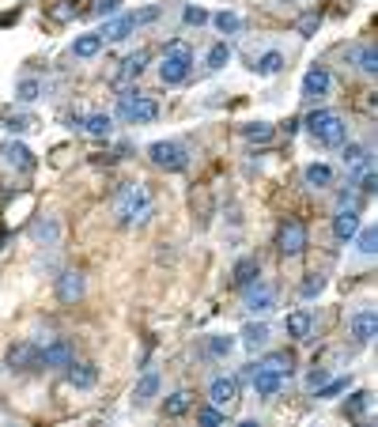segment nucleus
<instances>
[{"label": "nucleus", "instance_id": "f257e3e1", "mask_svg": "<svg viewBox=\"0 0 378 427\" xmlns=\"http://www.w3.org/2000/svg\"><path fill=\"white\" fill-rule=\"evenodd\" d=\"M114 212L125 227H144L152 219V193L140 189V185H122L117 189V201H114Z\"/></svg>", "mask_w": 378, "mask_h": 427}, {"label": "nucleus", "instance_id": "f03ea898", "mask_svg": "<svg viewBox=\"0 0 378 427\" xmlns=\"http://www.w3.org/2000/svg\"><path fill=\"white\" fill-rule=\"evenodd\" d=\"M307 129H310V136H314L318 144H326V147H340V144H344V136H348L344 117H340V114H329V110H318V114H310V117H307Z\"/></svg>", "mask_w": 378, "mask_h": 427}, {"label": "nucleus", "instance_id": "7ed1b4c3", "mask_svg": "<svg viewBox=\"0 0 378 427\" xmlns=\"http://www.w3.org/2000/svg\"><path fill=\"white\" fill-rule=\"evenodd\" d=\"M159 114V102H155L152 95H144V91H122L117 95V117H125V122H133V125H144V122H152V117Z\"/></svg>", "mask_w": 378, "mask_h": 427}, {"label": "nucleus", "instance_id": "20e7f679", "mask_svg": "<svg viewBox=\"0 0 378 427\" xmlns=\"http://www.w3.org/2000/svg\"><path fill=\"white\" fill-rule=\"evenodd\" d=\"M189 64H193V50L186 42H170L167 53L159 61V80L163 83H186L189 76Z\"/></svg>", "mask_w": 378, "mask_h": 427}, {"label": "nucleus", "instance_id": "39448f33", "mask_svg": "<svg viewBox=\"0 0 378 427\" xmlns=\"http://www.w3.org/2000/svg\"><path fill=\"white\" fill-rule=\"evenodd\" d=\"M147 159L159 166V171H186L189 152L182 144H174V140H155L152 147H147Z\"/></svg>", "mask_w": 378, "mask_h": 427}, {"label": "nucleus", "instance_id": "423d86ee", "mask_svg": "<svg viewBox=\"0 0 378 427\" xmlns=\"http://www.w3.org/2000/svg\"><path fill=\"white\" fill-rule=\"evenodd\" d=\"M38 367H68L72 363V348L61 337H38Z\"/></svg>", "mask_w": 378, "mask_h": 427}, {"label": "nucleus", "instance_id": "0eeeda50", "mask_svg": "<svg viewBox=\"0 0 378 427\" xmlns=\"http://www.w3.org/2000/svg\"><path fill=\"white\" fill-rule=\"evenodd\" d=\"M276 246H280L284 257H299L303 249H307V227H303L299 219L280 224V231H276Z\"/></svg>", "mask_w": 378, "mask_h": 427}, {"label": "nucleus", "instance_id": "6e6552de", "mask_svg": "<svg viewBox=\"0 0 378 427\" xmlns=\"http://www.w3.org/2000/svg\"><path fill=\"white\" fill-rule=\"evenodd\" d=\"M84 291H87V280H84V273H80V268H64V273L57 276V299L64 306L80 303V299H84Z\"/></svg>", "mask_w": 378, "mask_h": 427}, {"label": "nucleus", "instance_id": "1a4fd4ad", "mask_svg": "<svg viewBox=\"0 0 378 427\" xmlns=\"http://www.w3.org/2000/svg\"><path fill=\"white\" fill-rule=\"evenodd\" d=\"M242 291H246V310L250 314H269L272 310V303H276V287L272 284L254 280V284H246Z\"/></svg>", "mask_w": 378, "mask_h": 427}, {"label": "nucleus", "instance_id": "9d476101", "mask_svg": "<svg viewBox=\"0 0 378 427\" xmlns=\"http://www.w3.org/2000/svg\"><path fill=\"white\" fill-rule=\"evenodd\" d=\"M329 87H333V76H329V68L314 64V68L307 72V80H303V99H307V102H318V99L329 95Z\"/></svg>", "mask_w": 378, "mask_h": 427}, {"label": "nucleus", "instance_id": "9b49d317", "mask_svg": "<svg viewBox=\"0 0 378 427\" xmlns=\"http://www.w3.org/2000/svg\"><path fill=\"white\" fill-rule=\"evenodd\" d=\"M375 333H378V318H375L371 306H363V310L352 318V340H356V345H371Z\"/></svg>", "mask_w": 378, "mask_h": 427}, {"label": "nucleus", "instance_id": "f8f14e48", "mask_svg": "<svg viewBox=\"0 0 378 427\" xmlns=\"http://www.w3.org/2000/svg\"><path fill=\"white\" fill-rule=\"evenodd\" d=\"M147 50H136V53H129V57L122 61V68H117V76H114V83L117 87H125V83H133L136 76H140V72L147 68Z\"/></svg>", "mask_w": 378, "mask_h": 427}, {"label": "nucleus", "instance_id": "ddd939ff", "mask_svg": "<svg viewBox=\"0 0 378 427\" xmlns=\"http://www.w3.org/2000/svg\"><path fill=\"white\" fill-rule=\"evenodd\" d=\"M208 401L216 405V408L235 405V401H238V378H212V386H208Z\"/></svg>", "mask_w": 378, "mask_h": 427}, {"label": "nucleus", "instance_id": "4468645a", "mask_svg": "<svg viewBox=\"0 0 378 427\" xmlns=\"http://www.w3.org/2000/svg\"><path fill=\"white\" fill-rule=\"evenodd\" d=\"M254 389H257V397H276L284 389V375L280 370H269V367H257L254 370Z\"/></svg>", "mask_w": 378, "mask_h": 427}, {"label": "nucleus", "instance_id": "2eb2a0df", "mask_svg": "<svg viewBox=\"0 0 378 427\" xmlns=\"http://www.w3.org/2000/svg\"><path fill=\"white\" fill-rule=\"evenodd\" d=\"M356 231H359V208H340L333 219V235L340 243H356Z\"/></svg>", "mask_w": 378, "mask_h": 427}, {"label": "nucleus", "instance_id": "dca6fc26", "mask_svg": "<svg viewBox=\"0 0 378 427\" xmlns=\"http://www.w3.org/2000/svg\"><path fill=\"white\" fill-rule=\"evenodd\" d=\"M0 155H4V163L12 166V171H31V166H34V155H31V147H27V144H20V140L4 144V147H0Z\"/></svg>", "mask_w": 378, "mask_h": 427}, {"label": "nucleus", "instance_id": "f3484780", "mask_svg": "<svg viewBox=\"0 0 378 427\" xmlns=\"http://www.w3.org/2000/svg\"><path fill=\"white\" fill-rule=\"evenodd\" d=\"M8 367L12 370H27V367H38V345H12L8 348Z\"/></svg>", "mask_w": 378, "mask_h": 427}, {"label": "nucleus", "instance_id": "a211bd4d", "mask_svg": "<svg viewBox=\"0 0 378 427\" xmlns=\"http://www.w3.org/2000/svg\"><path fill=\"white\" fill-rule=\"evenodd\" d=\"M133 27H136L133 15H117V20H110L103 31H99V38L103 42H125L129 34H133Z\"/></svg>", "mask_w": 378, "mask_h": 427}, {"label": "nucleus", "instance_id": "6ab92c4d", "mask_svg": "<svg viewBox=\"0 0 378 427\" xmlns=\"http://www.w3.org/2000/svg\"><path fill=\"white\" fill-rule=\"evenodd\" d=\"M31 235H34V243H38L42 249H50V246H57V238H61V224L53 216H42L38 224H34Z\"/></svg>", "mask_w": 378, "mask_h": 427}, {"label": "nucleus", "instance_id": "aec40b11", "mask_svg": "<svg viewBox=\"0 0 378 427\" xmlns=\"http://www.w3.org/2000/svg\"><path fill=\"white\" fill-rule=\"evenodd\" d=\"M64 370H68V382L76 389H91V386H95V378H99V370L91 363H68Z\"/></svg>", "mask_w": 378, "mask_h": 427}, {"label": "nucleus", "instance_id": "412c9836", "mask_svg": "<svg viewBox=\"0 0 378 427\" xmlns=\"http://www.w3.org/2000/svg\"><path fill=\"white\" fill-rule=\"evenodd\" d=\"M265 340H269V326H265V321H250V326L242 329V345L250 352H261Z\"/></svg>", "mask_w": 378, "mask_h": 427}, {"label": "nucleus", "instance_id": "4be33fe9", "mask_svg": "<svg viewBox=\"0 0 378 427\" xmlns=\"http://www.w3.org/2000/svg\"><path fill=\"white\" fill-rule=\"evenodd\" d=\"M99 50H103V38H99V31H95V34H84V38L72 42V57H80V61L95 57Z\"/></svg>", "mask_w": 378, "mask_h": 427}, {"label": "nucleus", "instance_id": "5701e85b", "mask_svg": "<svg viewBox=\"0 0 378 427\" xmlns=\"http://www.w3.org/2000/svg\"><path fill=\"white\" fill-rule=\"evenodd\" d=\"M80 129H84L87 136H110V129H114V117L110 114H91L80 122Z\"/></svg>", "mask_w": 378, "mask_h": 427}, {"label": "nucleus", "instance_id": "b1692460", "mask_svg": "<svg viewBox=\"0 0 378 427\" xmlns=\"http://www.w3.org/2000/svg\"><path fill=\"white\" fill-rule=\"evenodd\" d=\"M284 64H288V57H284L280 50H272V53H261V57H257V72H261V76H276V72H284Z\"/></svg>", "mask_w": 378, "mask_h": 427}, {"label": "nucleus", "instance_id": "393cba45", "mask_svg": "<svg viewBox=\"0 0 378 427\" xmlns=\"http://www.w3.org/2000/svg\"><path fill=\"white\" fill-rule=\"evenodd\" d=\"M307 182L314 185V189H326V185H333V166L310 163V166H307Z\"/></svg>", "mask_w": 378, "mask_h": 427}, {"label": "nucleus", "instance_id": "a878e982", "mask_svg": "<svg viewBox=\"0 0 378 427\" xmlns=\"http://www.w3.org/2000/svg\"><path fill=\"white\" fill-rule=\"evenodd\" d=\"M272 133H276V129H272L269 122H254V125H246V129H242V136H246L250 144H269V140H272Z\"/></svg>", "mask_w": 378, "mask_h": 427}, {"label": "nucleus", "instance_id": "bb28decb", "mask_svg": "<svg viewBox=\"0 0 378 427\" xmlns=\"http://www.w3.org/2000/svg\"><path fill=\"white\" fill-rule=\"evenodd\" d=\"M254 280H257V261L254 257H242V261L235 265V287H246Z\"/></svg>", "mask_w": 378, "mask_h": 427}, {"label": "nucleus", "instance_id": "cd10ccee", "mask_svg": "<svg viewBox=\"0 0 378 427\" xmlns=\"http://www.w3.org/2000/svg\"><path fill=\"white\" fill-rule=\"evenodd\" d=\"M288 333H291L295 340H307V337H310V314H307V310L291 314V318H288Z\"/></svg>", "mask_w": 378, "mask_h": 427}, {"label": "nucleus", "instance_id": "c85d7f7f", "mask_svg": "<svg viewBox=\"0 0 378 427\" xmlns=\"http://www.w3.org/2000/svg\"><path fill=\"white\" fill-rule=\"evenodd\" d=\"M257 367H269V370L288 375V370L295 367V356H291V352H272V356H265V363H257Z\"/></svg>", "mask_w": 378, "mask_h": 427}, {"label": "nucleus", "instance_id": "c756f323", "mask_svg": "<svg viewBox=\"0 0 378 427\" xmlns=\"http://www.w3.org/2000/svg\"><path fill=\"white\" fill-rule=\"evenodd\" d=\"M155 389H159V378H155V375H144L140 386H136V393H133V401H136V405H147V401L155 397Z\"/></svg>", "mask_w": 378, "mask_h": 427}, {"label": "nucleus", "instance_id": "7c9ffc66", "mask_svg": "<svg viewBox=\"0 0 378 427\" xmlns=\"http://www.w3.org/2000/svg\"><path fill=\"white\" fill-rule=\"evenodd\" d=\"M163 412L167 416H186L189 412V393H170L167 401H163Z\"/></svg>", "mask_w": 378, "mask_h": 427}, {"label": "nucleus", "instance_id": "2f4dec72", "mask_svg": "<svg viewBox=\"0 0 378 427\" xmlns=\"http://www.w3.org/2000/svg\"><path fill=\"white\" fill-rule=\"evenodd\" d=\"M38 125L31 114H12V117H4V129L8 133H31V129Z\"/></svg>", "mask_w": 378, "mask_h": 427}, {"label": "nucleus", "instance_id": "473e14b6", "mask_svg": "<svg viewBox=\"0 0 378 427\" xmlns=\"http://www.w3.org/2000/svg\"><path fill=\"white\" fill-rule=\"evenodd\" d=\"M367 397H371V393H363V389L348 397V405H344V416H348V420H359V416L367 412Z\"/></svg>", "mask_w": 378, "mask_h": 427}, {"label": "nucleus", "instance_id": "72a5a7b5", "mask_svg": "<svg viewBox=\"0 0 378 427\" xmlns=\"http://www.w3.org/2000/svg\"><path fill=\"white\" fill-rule=\"evenodd\" d=\"M356 235H359V254L371 257L375 249H378V231L375 227H363V231H356Z\"/></svg>", "mask_w": 378, "mask_h": 427}, {"label": "nucleus", "instance_id": "f704fd0d", "mask_svg": "<svg viewBox=\"0 0 378 427\" xmlns=\"http://www.w3.org/2000/svg\"><path fill=\"white\" fill-rule=\"evenodd\" d=\"M344 163L352 166V171H363V166L371 163V155H367L359 144H352V147H344Z\"/></svg>", "mask_w": 378, "mask_h": 427}, {"label": "nucleus", "instance_id": "c9c22d12", "mask_svg": "<svg viewBox=\"0 0 378 427\" xmlns=\"http://www.w3.org/2000/svg\"><path fill=\"white\" fill-rule=\"evenodd\" d=\"M359 72H367V76H375V72H378V53H375V45H363V50H359Z\"/></svg>", "mask_w": 378, "mask_h": 427}, {"label": "nucleus", "instance_id": "e433bc0d", "mask_svg": "<svg viewBox=\"0 0 378 427\" xmlns=\"http://www.w3.org/2000/svg\"><path fill=\"white\" fill-rule=\"evenodd\" d=\"M348 386H352V378H333V382H329V378H326V386H321L314 397H321V401H326V397H337V393H344Z\"/></svg>", "mask_w": 378, "mask_h": 427}, {"label": "nucleus", "instance_id": "4c0bfd02", "mask_svg": "<svg viewBox=\"0 0 378 427\" xmlns=\"http://www.w3.org/2000/svg\"><path fill=\"white\" fill-rule=\"evenodd\" d=\"M227 61H231V50H227L224 42H219V45H212V53H208V68H212V72H219Z\"/></svg>", "mask_w": 378, "mask_h": 427}, {"label": "nucleus", "instance_id": "58836bf2", "mask_svg": "<svg viewBox=\"0 0 378 427\" xmlns=\"http://www.w3.org/2000/svg\"><path fill=\"white\" fill-rule=\"evenodd\" d=\"M216 27H219L224 34L242 31V15H235V12H219V15H216Z\"/></svg>", "mask_w": 378, "mask_h": 427}, {"label": "nucleus", "instance_id": "ea45409f", "mask_svg": "<svg viewBox=\"0 0 378 427\" xmlns=\"http://www.w3.org/2000/svg\"><path fill=\"white\" fill-rule=\"evenodd\" d=\"M38 91H42L38 80H23L20 91H15V99H20V102H34V99H38Z\"/></svg>", "mask_w": 378, "mask_h": 427}, {"label": "nucleus", "instance_id": "a19ab883", "mask_svg": "<svg viewBox=\"0 0 378 427\" xmlns=\"http://www.w3.org/2000/svg\"><path fill=\"white\" fill-rule=\"evenodd\" d=\"M219 424H224V412H219L216 405L201 408V427H219Z\"/></svg>", "mask_w": 378, "mask_h": 427}, {"label": "nucleus", "instance_id": "79ce46f5", "mask_svg": "<svg viewBox=\"0 0 378 427\" xmlns=\"http://www.w3.org/2000/svg\"><path fill=\"white\" fill-rule=\"evenodd\" d=\"M321 287H326V276L310 273L307 280H303V295H307V299H310V295H318V291H321Z\"/></svg>", "mask_w": 378, "mask_h": 427}, {"label": "nucleus", "instance_id": "37998d69", "mask_svg": "<svg viewBox=\"0 0 378 427\" xmlns=\"http://www.w3.org/2000/svg\"><path fill=\"white\" fill-rule=\"evenodd\" d=\"M186 23H189V27H205V23H208V12H205V8H193V4H189V8H186Z\"/></svg>", "mask_w": 378, "mask_h": 427}, {"label": "nucleus", "instance_id": "c03bdc74", "mask_svg": "<svg viewBox=\"0 0 378 427\" xmlns=\"http://www.w3.org/2000/svg\"><path fill=\"white\" fill-rule=\"evenodd\" d=\"M208 352H212V356H227V352H231V337H216L208 345Z\"/></svg>", "mask_w": 378, "mask_h": 427}, {"label": "nucleus", "instance_id": "a18cd8bd", "mask_svg": "<svg viewBox=\"0 0 378 427\" xmlns=\"http://www.w3.org/2000/svg\"><path fill=\"white\" fill-rule=\"evenodd\" d=\"M53 15H57V20L61 23H68L72 20V15H76V0H64V4L57 8V12H53Z\"/></svg>", "mask_w": 378, "mask_h": 427}, {"label": "nucleus", "instance_id": "49530a36", "mask_svg": "<svg viewBox=\"0 0 378 427\" xmlns=\"http://www.w3.org/2000/svg\"><path fill=\"white\" fill-rule=\"evenodd\" d=\"M117 8H122V0H99V4H95V15H114Z\"/></svg>", "mask_w": 378, "mask_h": 427}, {"label": "nucleus", "instance_id": "de8ad7c7", "mask_svg": "<svg viewBox=\"0 0 378 427\" xmlns=\"http://www.w3.org/2000/svg\"><path fill=\"white\" fill-rule=\"evenodd\" d=\"M318 31V15H303L299 20V34H314Z\"/></svg>", "mask_w": 378, "mask_h": 427}, {"label": "nucleus", "instance_id": "09e8293b", "mask_svg": "<svg viewBox=\"0 0 378 427\" xmlns=\"http://www.w3.org/2000/svg\"><path fill=\"white\" fill-rule=\"evenodd\" d=\"M340 208H359V193L356 189H344V193H340Z\"/></svg>", "mask_w": 378, "mask_h": 427}, {"label": "nucleus", "instance_id": "8fccbe9b", "mask_svg": "<svg viewBox=\"0 0 378 427\" xmlns=\"http://www.w3.org/2000/svg\"><path fill=\"white\" fill-rule=\"evenodd\" d=\"M133 20L136 23H152V20H159V8H144V12H136Z\"/></svg>", "mask_w": 378, "mask_h": 427}, {"label": "nucleus", "instance_id": "3c124183", "mask_svg": "<svg viewBox=\"0 0 378 427\" xmlns=\"http://www.w3.org/2000/svg\"><path fill=\"white\" fill-rule=\"evenodd\" d=\"M326 370H310V375H307V386H321V382H326Z\"/></svg>", "mask_w": 378, "mask_h": 427}]
</instances>
